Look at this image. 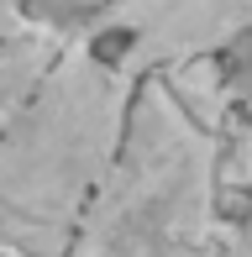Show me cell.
Instances as JSON below:
<instances>
[{"label":"cell","instance_id":"cell-7","mask_svg":"<svg viewBox=\"0 0 252 257\" xmlns=\"http://www.w3.org/2000/svg\"><path fill=\"white\" fill-rule=\"evenodd\" d=\"M0 257H16V252H0Z\"/></svg>","mask_w":252,"mask_h":257},{"label":"cell","instance_id":"cell-5","mask_svg":"<svg viewBox=\"0 0 252 257\" xmlns=\"http://www.w3.org/2000/svg\"><path fill=\"white\" fill-rule=\"evenodd\" d=\"M221 257H252V205L236 226H226V252Z\"/></svg>","mask_w":252,"mask_h":257},{"label":"cell","instance_id":"cell-2","mask_svg":"<svg viewBox=\"0 0 252 257\" xmlns=\"http://www.w3.org/2000/svg\"><path fill=\"white\" fill-rule=\"evenodd\" d=\"M137 79L84 32L0 121V252L63 257L126 132Z\"/></svg>","mask_w":252,"mask_h":257},{"label":"cell","instance_id":"cell-6","mask_svg":"<svg viewBox=\"0 0 252 257\" xmlns=\"http://www.w3.org/2000/svg\"><path fill=\"white\" fill-rule=\"evenodd\" d=\"M247 42H252V32H247ZM247 110H252V89H247Z\"/></svg>","mask_w":252,"mask_h":257},{"label":"cell","instance_id":"cell-4","mask_svg":"<svg viewBox=\"0 0 252 257\" xmlns=\"http://www.w3.org/2000/svg\"><path fill=\"white\" fill-rule=\"evenodd\" d=\"M74 32L79 27L48 16V11H32L27 21L0 32V121L37 89V79L53 68V58L63 53V42L74 37Z\"/></svg>","mask_w":252,"mask_h":257},{"label":"cell","instance_id":"cell-1","mask_svg":"<svg viewBox=\"0 0 252 257\" xmlns=\"http://www.w3.org/2000/svg\"><path fill=\"white\" fill-rule=\"evenodd\" d=\"M226 132L163 74L137 79L126 132L63 257H221Z\"/></svg>","mask_w":252,"mask_h":257},{"label":"cell","instance_id":"cell-3","mask_svg":"<svg viewBox=\"0 0 252 257\" xmlns=\"http://www.w3.org/2000/svg\"><path fill=\"white\" fill-rule=\"evenodd\" d=\"M79 32L132 79H147L215 63L236 42H247L252 0H100L79 21Z\"/></svg>","mask_w":252,"mask_h":257}]
</instances>
